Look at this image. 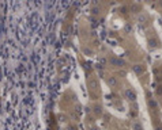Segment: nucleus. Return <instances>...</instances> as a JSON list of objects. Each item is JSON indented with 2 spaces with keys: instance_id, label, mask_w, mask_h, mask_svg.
<instances>
[{
  "instance_id": "obj_1",
  "label": "nucleus",
  "mask_w": 162,
  "mask_h": 130,
  "mask_svg": "<svg viewBox=\"0 0 162 130\" xmlns=\"http://www.w3.org/2000/svg\"><path fill=\"white\" fill-rule=\"evenodd\" d=\"M126 98L128 100H135L136 99V92L132 88H127L126 89Z\"/></svg>"
},
{
  "instance_id": "obj_2",
  "label": "nucleus",
  "mask_w": 162,
  "mask_h": 130,
  "mask_svg": "<svg viewBox=\"0 0 162 130\" xmlns=\"http://www.w3.org/2000/svg\"><path fill=\"white\" fill-rule=\"evenodd\" d=\"M110 64H113L116 67H123V65H124V61H123V60H119V58H116V57H112L110 58Z\"/></svg>"
},
{
  "instance_id": "obj_3",
  "label": "nucleus",
  "mask_w": 162,
  "mask_h": 130,
  "mask_svg": "<svg viewBox=\"0 0 162 130\" xmlns=\"http://www.w3.org/2000/svg\"><path fill=\"white\" fill-rule=\"evenodd\" d=\"M106 81H108V84H109L110 87H116V85H117V79H116L115 76H110V77H108Z\"/></svg>"
},
{
  "instance_id": "obj_4",
  "label": "nucleus",
  "mask_w": 162,
  "mask_h": 130,
  "mask_svg": "<svg viewBox=\"0 0 162 130\" xmlns=\"http://www.w3.org/2000/svg\"><path fill=\"white\" fill-rule=\"evenodd\" d=\"M134 72H136V73H143V71H144V67L143 65H134Z\"/></svg>"
},
{
  "instance_id": "obj_5",
  "label": "nucleus",
  "mask_w": 162,
  "mask_h": 130,
  "mask_svg": "<svg viewBox=\"0 0 162 130\" xmlns=\"http://www.w3.org/2000/svg\"><path fill=\"white\" fill-rule=\"evenodd\" d=\"M148 106H150V107H157V102L153 100V99H150V100H148Z\"/></svg>"
},
{
  "instance_id": "obj_6",
  "label": "nucleus",
  "mask_w": 162,
  "mask_h": 130,
  "mask_svg": "<svg viewBox=\"0 0 162 130\" xmlns=\"http://www.w3.org/2000/svg\"><path fill=\"white\" fill-rule=\"evenodd\" d=\"M134 129L135 130H142V126L139 122H134Z\"/></svg>"
},
{
  "instance_id": "obj_7",
  "label": "nucleus",
  "mask_w": 162,
  "mask_h": 130,
  "mask_svg": "<svg viewBox=\"0 0 162 130\" xmlns=\"http://www.w3.org/2000/svg\"><path fill=\"white\" fill-rule=\"evenodd\" d=\"M89 84L91 85V87H95V85H97V80H95V79H90Z\"/></svg>"
},
{
  "instance_id": "obj_8",
  "label": "nucleus",
  "mask_w": 162,
  "mask_h": 130,
  "mask_svg": "<svg viewBox=\"0 0 162 130\" xmlns=\"http://www.w3.org/2000/svg\"><path fill=\"white\" fill-rule=\"evenodd\" d=\"M131 30H132V25H130V23H128V25L126 26V33H130Z\"/></svg>"
}]
</instances>
